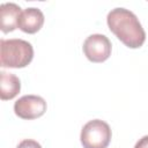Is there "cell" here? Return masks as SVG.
Instances as JSON below:
<instances>
[{
	"instance_id": "obj_1",
	"label": "cell",
	"mask_w": 148,
	"mask_h": 148,
	"mask_svg": "<svg viewBox=\"0 0 148 148\" xmlns=\"http://www.w3.org/2000/svg\"><path fill=\"white\" fill-rule=\"evenodd\" d=\"M111 32L127 47L138 49L146 40V32L136 15L126 8H114L106 16Z\"/></svg>"
},
{
	"instance_id": "obj_2",
	"label": "cell",
	"mask_w": 148,
	"mask_h": 148,
	"mask_svg": "<svg viewBox=\"0 0 148 148\" xmlns=\"http://www.w3.org/2000/svg\"><path fill=\"white\" fill-rule=\"evenodd\" d=\"M34 58L32 45L20 38L0 40V66L2 68H23Z\"/></svg>"
},
{
	"instance_id": "obj_3",
	"label": "cell",
	"mask_w": 148,
	"mask_h": 148,
	"mask_svg": "<svg viewBox=\"0 0 148 148\" xmlns=\"http://www.w3.org/2000/svg\"><path fill=\"white\" fill-rule=\"evenodd\" d=\"M112 132L108 123L101 119L89 120L81 130L80 140L83 148H106Z\"/></svg>"
},
{
	"instance_id": "obj_4",
	"label": "cell",
	"mask_w": 148,
	"mask_h": 148,
	"mask_svg": "<svg viewBox=\"0 0 148 148\" xmlns=\"http://www.w3.org/2000/svg\"><path fill=\"white\" fill-rule=\"evenodd\" d=\"M83 53L91 62H103L111 56L112 45L110 39L102 34H94L86 38L83 43Z\"/></svg>"
},
{
	"instance_id": "obj_5",
	"label": "cell",
	"mask_w": 148,
	"mask_h": 148,
	"mask_svg": "<svg viewBox=\"0 0 148 148\" xmlns=\"http://www.w3.org/2000/svg\"><path fill=\"white\" fill-rule=\"evenodd\" d=\"M46 102L43 97L37 95H24L20 97L14 104V112L17 117L27 120L37 119L46 111Z\"/></svg>"
},
{
	"instance_id": "obj_6",
	"label": "cell",
	"mask_w": 148,
	"mask_h": 148,
	"mask_svg": "<svg viewBox=\"0 0 148 148\" xmlns=\"http://www.w3.org/2000/svg\"><path fill=\"white\" fill-rule=\"evenodd\" d=\"M44 21L45 17L43 12L38 8L30 7L21 13L17 28L25 34H36L43 27Z\"/></svg>"
},
{
	"instance_id": "obj_7",
	"label": "cell",
	"mask_w": 148,
	"mask_h": 148,
	"mask_svg": "<svg viewBox=\"0 0 148 148\" xmlns=\"http://www.w3.org/2000/svg\"><path fill=\"white\" fill-rule=\"evenodd\" d=\"M21 7L14 2H6L0 5V29L7 34L17 28L18 18L21 16Z\"/></svg>"
},
{
	"instance_id": "obj_8",
	"label": "cell",
	"mask_w": 148,
	"mask_h": 148,
	"mask_svg": "<svg viewBox=\"0 0 148 148\" xmlns=\"http://www.w3.org/2000/svg\"><path fill=\"white\" fill-rule=\"evenodd\" d=\"M21 90L20 79L12 73L1 72L0 73V98L2 101L13 99L18 95Z\"/></svg>"
},
{
	"instance_id": "obj_9",
	"label": "cell",
	"mask_w": 148,
	"mask_h": 148,
	"mask_svg": "<svg viewBox=\"0 0 148 148\" xmlns=\"http://www.w3.org/2000/svg\"><path fill=\"white\" fill-rule=\"evenodd\" d=\"M16 148H42V146L32 139H24L17 145Z\"/></svg>"
},
{
	"instance_id": "obj_10",
	"label": "cell",
	"mask_w": 148,
	"mask_h": 148,
	"mask_svg": "<svg viewBox=\"0 0 148 148\" xmlns=\"http://www.w3.org/2000/svg\"><path fill=\"white\" fill-rule=\"evenodd\" d=\"M134 148H148V135L142 136L134 146Z\"/></svg>"
}]
</instances>
